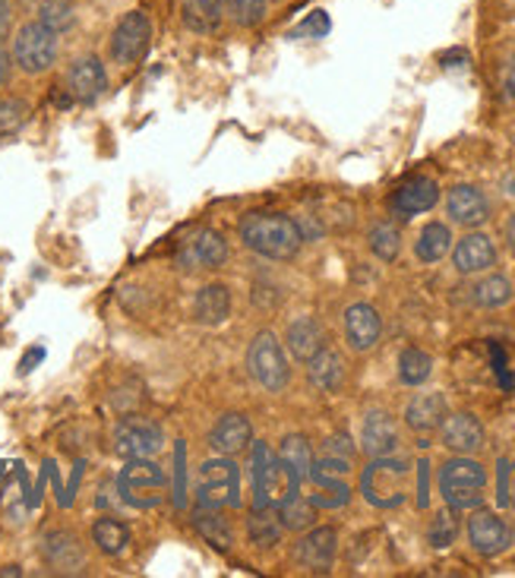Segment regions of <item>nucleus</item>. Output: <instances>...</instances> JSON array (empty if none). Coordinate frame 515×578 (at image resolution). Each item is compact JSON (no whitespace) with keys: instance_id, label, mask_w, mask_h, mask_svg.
<instances>
[{"instance_id":"obj_1","label":"nucleus","mask_w":515,"mask_h":578,"mask_svg":"<svg viewBox=\"0 0 515 578\" xmlns=\"http://www.w3.org/2000/svg\"><path fill=\"white\" fill-rule=\"evenodd\" d=\"M237 234L247 251L272 263H288L304 247V234L298 222L282 212H247L237 225Z\"/></svg>"},{"instance_id":"obj_2","label":"nucleus","mask_w":515,"mask_h":578,"mask_svg":"<svg viewBox=\"0 0 515 578\" xmlns=\"http://www.w3.org/2000/svg\"><path fill=\"white\" fill-rule=\"evenodd\" d=\"M412 493V465L402 455H377L361 471V497L377 509H399Z\"/></svg>"},{"instance_id":"obj_3","label":"nucleus","mask_w":515,"mask_h":578,"mask_svg":"<svg viewBox=\"0 0 515 578\" xmlns=\"http://www.w3.org/2000/svg\"><path fill=\"white\" fill-rule=\"evenodd\" d=\"M484 487H488V468L471 455H452L439 468V493L449 509L464 512L484 505Z\"/></svg>"},{"instance_id":"obj_4","label":"nucleus","mask_w":515,"mask_h":578,"mask_svg":"<svg viewBox=\"0 0 515 578\" xmlns=\"http://www.w3.org/2000/svg\"><path fill=\"white\" fill-rule=\"evenodd\" d=\"M250 449H254L250 453V465H254V505H279L301 493V478L266 443L254 440Z\"/></svg>"},{"instance_id":"obj_5","label":"nucleus","mask_w":515,"mask_h":578,"mask_svg":"<svg viewBox=\"0 0 515 578\" xmlns=\"http://www.w3.org/2000/svg\"><path fill=\"white\" fill-rule=\"evenodd\" d=\"M117 497L130 509H155L165 503L168 493V475L153 458H127V465L117 471Z\"/></svg>"},{"instance_id":"obj_6","label":"nucleus","mask_w":515,"mask_h":578,"mask_svg":"<svg viewBox=\"0 0 515 578\" xmlns=\"http://www.w3.org/2000/svg\"><path fill=\"white\" fill-rule=\"evenodd\" d=\"M197 505L237 509L240 505V465L232 455H215L197 471Z\"/></svg>"},{"instance_id":"obj_7","label":"nucleus","mask_w":515,"mask_h":578,"mask_svg":"<svg viewBox=\"0 0 515 578\" xmlns=\"http://www.w3.org/2000/svg\"><path fill=\"white\" fill-rule=\"evenodd\" d=\"M60 35L52 32L45 23L32 20V23H23L13 35V64L23 70L26 76H38L48 74L54 64H57V54H60Z\"/></svg>"},{"instance_id":"obj_8","label":"nucleus","mask_w":515,"mask_h":578,"mask_svg":"<svg viewBox=\"0 0 515 578\" xmlns=\"http://www.w3.org/2000/svg\"><path fill=\"white\" fill-rule=\"evenodd\" d=\"M247 370L257 379L266 392H284L291 382V367H288V352L272 332H257L250 348H247Z\"/></svg>"},{"instance_id":"obj_9","label":"nucleus","mask_w":515,"mask_h":578,"mask_svg":"<svg viewBox=\"0 0 515 578\" xmlns=\"http://www.w3.org/2000/svg\"><path fill=\"white\" fill-rule=\"evenodd\" d=\"M149 42H153V20H149V13L130 10L114 25L111 42H108V54H111L114 64L130 67V64H136L149 51Z\"/></svg>"},{"instance_id":"obj_10","label":"nucleus","mask_w":515,"mask_h":578,"mask_svg":"<svg viewBox=\"0 0 515 578\" xmlns=\"http://www.w3.org/2000/svg\"><path fill=\"white\" fill-rule=\"evenodd\" d=\"M468 544L474 547V554H481L484 559L506 554L515 544V529L496 512H490L484 505L471 509V519H468Z\"/></svg>"},{"instance_id":"obj_11","label":"nucleus","mask_w":515,"mask_h":578,"mask_svg":"<svg viewBox=\"0 0 515 578\" xmlns=\"http://www.w3.org/2000/svg\"><path fill=\"white\" fill-rule=\"evenodd\" d=\"M228 241L222 231L215 227H203L197 231L190 241H183L181 251H178V266L183 273H212V269H222L225 259H228Z\"/></svg>"},{"instance_id":"obj_12","label":"nucleus","mask_w":515,"mask_h":578,"mask_svg":"<svg viewBox=\"0 0 515 578\" xmlns=\"http://www.w3.org/2000/svg\"><path fill=\"white\" fill-rule=\"evenodd\" d=\"M165 449V430L149 418H124L114 427V453L121 458H153Z\"/></svg>"},{"instance_id":"obj_13","label":"nucleus","mask_w":515,"mask_h":578,"mask_svg":"<svg viewBox=\"0 0 515 578\" xmlns=\"http://www.w3.org/2000/svg\"><path fill=\"white\" fill-rule=\"evenodd\" d=\"M437 202H439L437 180H434V177L414 175L408 177V180H402V184L392 190V197H389V212H392L395 219L408 222L414 215L430 212Z\"/></svg>"},{"instance_id":"obj_14","label":"nucleus","mask_w":515,"mask_h":578,"mask_svg":"<svg viewBox=\"0 0 515 578\" xmlns=\"http://www.w3.org/2000/svg\"><path fill=\"white\" fill-rule=\"evenodd\" d=\"M335 554H338V534L329 525H313L294 544V563L313 576H326L333 569Z\"/></svg>"},{"instance_id":"obj_15","label":"nucleus","mask_w":515,"mask_h":578,"mask_svg":"<svg viewBox=\"0 0 515 578\" xmlns=\"http://www.w3.org/2000/svg\"><path fill=\"white\" fill-rule=\"evenodd\" d=\"M342 326H345V342H348V348L358 354L377 348L380 338H383V316H380V310H377L373 303L367 301L351 303V307L345 310V316H342Z\"/></svg>"},{"instance_id":"obj_16","label":"nucleus","mask_w":515,"mask_h":578,"mask_svg":"<svg viewBox=\"0 0 515 578\" xmlns=\"http://www.w3.org/2000/svg\"><path fill=\"white\" fill-rule=\"evenodd\" d=\"M104 89H108V70L96 54H82L70 64V70H67L70 99L79 101V104H92V101L102 99Z\"/></svg>"},{"instance_id":"obj_17","label":"nucleus","mask_w":515,"mask_h":578,"mask_svg":"<svg viewBox=\"0 0 515 578\" xmlns=\"http://www.w3.org/2000/svg\"><path fill=\"white\" fill-rule=\"evenodd\" d=\"M446 215L459 227H481L490 219L488 193L474 184H459L446 193Z\"/></svg>"},{"instance_id":"obj_18","label":"nucleus","mask_w":515,"mask_h":578,"mask_svg":"<svg viewBox=\"0 0 515 578\" xmlns=\"http://www.w3.org/2000/svg\"><path fill=\"white\" fill-rule=\"evenodd\" d=\"M250 446H254V424L240 411L222 414L209 430V449L215 455H232L234 458V455H240Z\"/></svg>"},{"instance_id":"obj_19","label":"nucleus","mask_w":515,"mask_h":578,"mask_svg":"<svg viewBox=\"0 0 515 578\" xmlns=\"http://www.w3.org/2000/svg\"><path fill=\"white\" fill-rule=\"evenodd\" d=\"M484 427L474 414L459 411V414H446V421L439 424V443L452 455H474L484 449Z\"/></svg>"},{"instance_id":"obj_20","label":"nucleus","mask_w":515,"mask_h":578,"mask_svg":"<svg viewBox=\"0 0 515 578\" xmlns=\"http://www.w3.org/2000/svg\"><path fill=\"white\" fill-rule=\"evenodd\" d=\"M496 244L484 231H468L462 241L452 247V266L459 276H481L496 266Z\"/></svg>"},{"instance_id":"obj_21","label":"nucleus","mask_w":515,"mask_h":578,"mask_svg":"<svg viewBox=\"0 0 515 578\" xmlns=\"http://www.w3.org/2000/svg\"><path fill=\"white\" fill-rule=\"evenodd\" d=\"M399 443H402V433H399L395 418H392L389 411H383V408L367 411L361 427L363 453L370 455V458H377V455H392L399 453Z\"/></svg>"},{"instance_id":"obj_22","label":"nucleus","mask_w":515,"mask_h":578,"mask_svg":"<svg viewBox=\"0 0 515 578\" xmlns=\"http://www.w3.org/2000/svg\"><path fill=\"white\" fill-rule=\"evenodd\" d=\"M42 556L57 573H79L86 566V551L74 531L57 529L42 537Z\"/></svg>"},{"instance_id":"obj_23","label":"nucleus","mask_w":515,"mask_h":578,"mask_svg":"<svg viewBox=\"0 0 515 578\" xmlns=\"http://www.w3.org/2000/svg\"><path fill=\"white\" fill-rule=\"evenodd\" d=\"M446 414H449V404H446L443 392H417L412 402L405 404V424L417 436H427V433L439 430Z\"/></svg>"},{"instance_id":"obj_24","label":"nucleus","mask_w":515,"mask_h":578,"mask_svg":"<svg viewBox=\"0 0 515 578\" xmlns=\"http://www.w3.org/2000/svg\"><path fill=\"white\" fill-rule=\"evenodd\" d=\"M345 377H348L345 357L335 352V348H323V352H316L307 360L310 386L320 389V392H326V396H335L345 386Z\"/></svg>"},{"instance_id":"obj_25","label":"nucleus","mask_w":515,"mask_h":578,"mask_svg":"<svg viewBox=\"0 0 515 578\" xmlns=\"http://www.w3.org/2000/svg\"><path fill=\"white\" fill-rule=\"evenodd\" d=\"M323 348H326V332L313 316H301L284 329V352L291 354L298 364H307L310 357Z\"/></svg>"},{"instance_id":"obj_26","label":"nucleus","mask_w":515,"mask_h":578,"mask_svg":"<svg viewBox=\"0 0 515 578\" xmlns=\"http://www.w3.org/2000/svg\"><path fill=\"white\" fill-rule=\"evenodd\" d=\"M232 316V291L222 281L203 285L193 298V323L200 326H222Z\"/></svg>"},{"instance_id":"obj_27","label":"nucleus","mask_w":515,"mask_h":578,"mask_svg":"<svg viewBox=\"0 0 515 578\" xmlns=\"http://www.w3.org/2000/svg\"><path fill=\"white\" fill-rule=\"evenodd\" d=\"M181 20L193 35H215L225 23V0H183Z\"/></svg>"},{"instance_id":"obj_28","label":"nucleus","mask_w":515,"mask_h":578,"mask_svg":"<svg viewBox=\"0 0 515 578\" xmlns=\"http://www.w3.org/2000/svg\"><path fill=\"white\" fill-rule=\"evenodd\" d=\"M193 529L219 554H228L234 547V531L228 525V519H222V509H203V505H197Z\"/></svg>"},{"instance_id":"obj_29","label":"nucleus","mask_w":515,"mask_h":578,"mask_svg":"<svg viewBox=\"0 0 515 578\" xmlns=\"http://www.w3.org/2000/svg\"><path fill=\"white\" fill-rule=\"evenodd\" d=\"M282 522H279V512L276 505H254L250 519H247V537L250 544L259 551H272L279 541H282Z\"/></svg>"},{"instance_id":"obj_30","label":"nucleus","mask_w":515,"mask_h":578,"mask_svg":"<svg viewBox=\"0 0 515 578\" xmlns=\"http://www.w3.org/2000/svg\"><path fill=\"white\" fill-rule=\"evenodd\" d=\"M452 251V231L443 222H427L421 227L417 241H414V256L424 266H434L439 259H446V253Z\"/></svg>"},{"instance_id":"obj_31","label":"nucleus","mask_w":515,"mask_h":578,"mask_svg":"<svg viewBox=\"0 0 515 578\" xmlns=\"http://www.w3.org/2000/svg\"><path fill=\"white\" fill-rule=\"evenodd\" d=\"M92 544L104 556L127 554L130 529L121 519H114V515H102V519L92 522Z\"/></svg>"},{"instance_id":"obj_32","label":"nucleus","mask_w":515,"mask_h":578,"mask_svg":"<svg viewBox=\"0 0 515 578\" xmlns=\"http://www.w3.org/2000/svg\"><path fill=\"white\" fill-rule=\"evenodd\" d=\"M513 281L500 276V273H490V276H484L471 288V301H474V307H484V310H500V307L513 303Z\"/></svg>"},{"instance_id":"obj_33","label":"nucleus","mask_w":515,"mask_h":578,"mask_svg":"<svg viewBox=\"0 0 515 578\" xmlns=\"http://www.w3.org/2000/svg\"><path fill=\"white\" fill-rule=\"evenodd\" d=\"M279 458H282L284 465L304 480H310V468H313V449H310V440L307 436H301V433H291V436H284L282 446H279Z\"/></svg>"},{"instance_id":"obj_34","label":"nucleus","mask_w":515,"mask_h":578,"mask_svg":"<svg viewBox=\"0 0 515 578\" xmlns=\"http://www.w3.org/2000/svg\"><path fill=\"white\" fill-rule=\"evenodd\" d=\"M279 512V522L284 531H294V534H304L307 529L316 525V505L304 500V497H291L284 503L276 505Z\"/></svg>"},{"instance_id":"obj_35","label":"nucleus","mask_w":515,"mask_h":578,"mask_svg":"<svg viewBox=\"0 0 515 578\" xmlns=\"http://www.w3.org/2000/svg\"><path fill=\"white\" fill-rule=\"evenodd\" d=\"M434 374V357L421 348H405L399 354V382L402 386H424Z\"/></svg>"},{"instance_id":"obj_36","label":"nucleus","mask_w":515,"mask_h":578,"mask_svg":"<svg viewBox=\"0 0 515 578\" xmlns=\"http://www.w3.org/2000/svg\"><path fill=\"white\" fill-rule=\"evenodd\" d=\"M367 244H370V253H373L380 263H395L399 253H402V231L392 225V222H380V225L370 227Z\"/></svg>"},{"instance_id":"obj_37","label":"nucleus","mask_w":515,"mask_h":578,"mask_svg":"<svg viewBox=\"0 0 515 578\" xmlns=\"http://www.w3.org/2000/svg\"><path fill=\"white\" fill-rule=\"evenodd\" d=\"M313 480V487H316V493L310 497V503L316 505V509H342V505H348L351 500V487H348V480L342 478H310Z\"/></svg>"},{"instance_id":"obj_38","label":"nucleus","mask_w":515,"mask_h":578,"mask_svg":"<svg viewBox=\"0 0 515 578\" xmlns=\"http://www.w3.org/2000/svg\"><path fill=\"white\" fill-rule=\"evenodd\" d=\"M38 23H45L52 32L64 35L77 25V7L70 0H42L38 3Z\"/></svg>"},{"instance_id":"obj_39","label":"nucleus","mask_w":515,"mask_h":578,"mask_svg":"<svg viewBox=\"0 0 515 578\" xmlns=\"http://www.w3.org/2000/svg\"><path fill=\"white\" fill-rule=\"evenodd\" d=\"M456 537H459V515H456V509H443L434 515V522H430V529H427V541H430V547H437V551H446V547H452L456 544Z\"/></svg>"},{"instance_id":"obj_40","label":"nucleus","mask_w":515,"mask_h":578,"mask_svg":"<svg viewBox=\"0 0 515 578\" xmlns=\"http://www.w3.org/2000/svg\"><path fill=\"white\" fill-rule=\"evenodd\" d=\"M225 16L240 29H254L266 20V0H225Z\"/></svg>"},{"instance_id":"obj_41","label":"nucleus","mask_w":515,"mask_h":578,"mask_svg":"<svg viewBox=\"0 0 515 578\" xmlns=\"http://www.w3.org/2000/svg\"><path fill=\"white\" fill-rule=\"evenodd\" d=\"M29 124V104L23 99H13V96H7V99H0V140L3 136H13V133H20L23 126Z\"/></svg>"},{"instance_id":"obj_42","label":"nucleus","mask_w":515,"mask_h":578,"mask_svg":"<svg viewBox=\"0 0 515 578\" xmlns=\"http://www.w3.org/2000/svg\"><path fill=\"white\" fill-rule=\"evenodd\" d=\"M329 29H333V20H329V13H323V10H313L307 20H304V23L291 32V38H326V35H329Z\"/></svg>"},{"instance_id":"obj_43","label":"nucleus","mask_w":515,"mask_h":578,"mask_svg":"<svg viewBox=\"0 0 515 578\" xmlns=\"http://www.w3.org/2000/svg\"><path fill=\"white\" fill-rule=\"evenodd\" d=\"M496 503L515 505V462H500V478H496Z\"/></svg>"},{"instance_id":"obj_44","label":"nucleus","mask_w":515,"mask_h":578,"mask_svg":"<svg viewBox=\"0 0 515 578\" xmlns=\"http://www.w3.org/2000/svg\"><path fill=\"white\" fill-rule=\"evenodd\" d=\"M175 505H187V446L183 440L175 446Z\"/></svg>"},{"instance_id":"obj_45","label":"nucleus","mask_w":515,"mask_h":578,"mask_svg":"<svg viewBox=\"0 0 515 578\" xmlns=\"http://www.w3.org/2000/svg\"><path fill=\"white\" fill-rule=\"evenodd\" d=\"M355 453L358 449H355L351 436H345V433H333L320 449V455H333V458H345V462H355Z\"/></svg>"},{"instance_id":"obj_46","label":"nucleus","mask_w":515,"mask_h":578,"mask_svg":"<svg viewBox=\"0 0 515 578\" xmlns=\"http://www.w3.org/2000/svg\"><path fill=\"white\" fill-rule=\"evenodd\" d=\"M417 468H421V475H417V505L427 509V505H430V497H427V483H430V480H427V468H430V465L421 462Z\"/></svg>"},{"instance_id":"obj_47","label":"nucleus","mask_w":515,"mask_h":578,"mask_svg":"<svg viewBox=\"0 0 515 578\" xmlns=\"http://www.w3.org/2000/svg\"><path fill=\"white\" fill-rule=\"evenodd\" d=\"M464 64H468V51L456 48L443 54V67H446V70H462Z\"/></svg>"},{"instance_id":"obj_48","label":"nucleus","mask_w":515,"mask_h":578,"mask_svg":"<svg viewBox=\"0 0 515 578\" xmlns=\"http://www.w3.org/2000/svg\"><path fill=\"white\" fill-rule=\"evenodd\" d=\"M45 360V348H32V352H26V357L20 360V374L26 377L29 370H35V364H42Z\"/></svg>"},{"instance_id":"obj_49","label":"nucleus","mask_w":515,"mask_h":578,"mask_svg":"<svg viewBox=\"0 0 515 578\" xmlns=\"http://www.w3.org/2000/svg\"><path fill=\"white\" fill-rule=\"evenodd\" d=\"M10 64H13V57L7 54L3 42H0V86H3V82H7V76H10Z\"/></svg>"},{"instance_id":"obj_50","label":"nucleus","mask_w":515,"mask_h":578,"mask_svg":"<svg viewBox=\"0 0 515 578\" xmlns=\"http://www.w3.org/2000/svg\"><path fill=\"white\" fill-rule=\"evenodd\" d=\"M7 29H10V7L0 0V42L7 38Z\"/></svg>"},{"instance_id":"obj_51","label":"nucleus","mask_w":515,"mask_h":578,"mask_svg":"<svg viewBox=\"0 0 515 578\" xmlns=\"http://www.w3.org/2000/svg\"><path fill=\"white\" fill-rule=\"evenodd\" d=\"M506 92H510V99H513L515 104V48L513 57H510V74H506Z\"/></svg>"},{"instance_id":"obj_52","label":"nucleus","mask_w":515,"mask_h":578,"mask_svg":"<svg viewBox=\"0 0 515 578\" xmlns=\"http://www.w3.org/2000/svg\"><path fill=\"white\" fill-rule=\"evenodd\" d=\"M503 234H506V247L515 253V212L510 215V222H506V227H503Z\"/></svg>"},{"instance_id":"obj_53","label":"nucleus","mask_w":515,"mask_h":578,"mask_svg":"<svg viewBox=\"0 0 515 578\" xmlns=\"http://www.w3.org/2000/svg\"><path fill=\"white\" fill-rule=\"evenodd\" d=\"M3 576H23V573H20V566H7V569H3Z\"/></svg>"}]
</instances>
